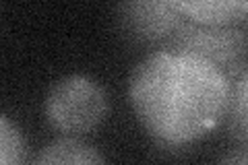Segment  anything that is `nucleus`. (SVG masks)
Here are the masks:
<instances>
[{
  "label": "nucleus",
  "instance_id": "1",
  "mask_svg": "<svg viewBox=\"0 0 248 165\" xmlns=\"http://www.w3.org/2000/svg\"><path fill=\"white\" fill-rule=\"evenodd\" d=\"M128 97L139 122L168 147H184L205 136L230 109V76L211 62L157 50L130 75Z\"/></svg>",
  "mask_w": 248,
  "mask_h": 165
},
{
  "label": "nucleus",
  "instance_id": "2",
  "mask_svg": "<svg viewBox=\"0 0 248 165\" xmlns=\"http://www.w3.org/2000/svg\"><path fill=\"white\" fill-rule=\"evenodd\" d=\"M46 116L52 126L62 132H89L108 116V93L91 76H64L46 97Z\"/></svg>",
  "mask_w": 248,
  "mask_h": 165
},
{
  "label": "nucleus",
  "instance_id": "3",
  "mask_svg": "<svg viewBox=\"0 0 248 165\" xmlns=\"http://www.w3.org/2000/svg\"><path fill=\"white\" fill-rule=\"evenodd\" d=\"M168 44V50L211 62L226 75L244 64L246 37L234 25H199L184 19Z\"/></svg>",
  "mask_w": 248,
  "mask_h": 165
},
{
  "label": "nucleus",
  "instance_id": "4",
  "mask_svg": "<svg viewBox=\"0 0 248 165\" xmlns=\"http://www.w3.org/2000/svg\"><path fill=\"white\" fill-rule=\"evenodd\" d=\"M122 21L135 37L164 39L184 23V15L174 6V2H128L122 6Z\"/></svg>",
  "mask_w": 248,
  "mask_h": 165
},
{
  "label": "nucleus",
  "instance_id": "5",
  "mask_svg": "<svg viewBox=\"0 0 248 165\" xmlns=\"http://www.w3.org/2000/svg\"><path fill=\"white\" fill-rule=\"evenodd\" d=\"M174 6L188 19L199 25H234L244 21L248 13V4L244 0H232V2H174Z\"/></svg>",
  "mask_w": 248,
  "mask_h": 165
},
{
  "label": "nucleus",
  "instance_id": "6",
  "mask_svg": "<svg viewBox=\"0 0 248 165\" xmlns=\"http://www.w3.org/2000/svg\"><path fill=\"white\" fill-rule=\"evenodd\" d=\"M35 165H106V161L91 145L77 138H60L37 155Z\"/></svg>",
  "mask_w": 248,
  "mask_h": 165
},
{
  "label": "nucleus",
  "instance_id": "7",
  "mask_svg": "<svg viewBox=\"0 0 248 165\" xmlns=\"http://www.w3.org/2000/svg\"><path fill=\"white\" fill-rule=\"evenodd\" d=\"M25 138L11 118L0 114V165H25Z\"/></svg>",
  "mask_w": 248,
  "mask_h": 165
},
{
  "label": "nucleus",
  "instance_id": "8",
  "mask_svg": "<svg viewBox=\"0 0 248 165\" xmlns=\"http://www.w3.org/2000/svg\"><path fill=\"white\" fill-rule=\"evenodd\" d=\"M232 116H236L238 136L246 138V73L240 75L236 91L232 89Z\"/></svg>",
  "mask_w": 248,
  "mask_h": 165
},
{
  "label": "nucleus",
  "instance_id": "9",
  "mask_svg": "<svg viewBox=\"0 0 248 165\" xmlns=\"http://www.w3.org/2000/svg\"><path fill=\"white\" fill-rule=\"evenodd\" d=\"M221 165H248V159H246V151L244 149H240V151L228 155L226 159H223Z\"/></svg>",
  "mask_w": 248,
  "mask_h": 165
}]
</instances>
